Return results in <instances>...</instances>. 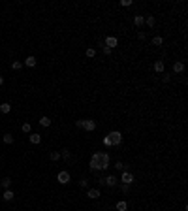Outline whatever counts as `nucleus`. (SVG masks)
Listing matches in <instances>:
<instances>
[{
    "label": "nucleus",
    "instance_id": "f257e3e1",
    "mask_svg": "<svg viewBox=\"0 0 188 211\" xmlns=\"http://www.w3.org/2000/svg\"><path fill=\"white\" fill-rule=\"evenodd\" d=\"M100 155H102V153L98 151V153H94V155H92V158H90V170H92L94 173H96V172H100V170H102V162H100Z\"/></svg>",
    "mask_w": 188,
    "mask_h": 211
},
{
    "label": "nucleus",
    "instance_id": "f03ea898",
    "mask_svg": "<svg viewBox=\"0 0 188 211\" xmlns=\"http://www.w3.org/2000/svg\"><path fill=\"white\" fill-rule=\"evenodd\" d=\"M107 136H109V140H111V143H113L115 147H119L120 143H122V134H120L119 130H111Z\"/></svg>",
    "mask_w": 188,
    "mask_h": 211
},
{
    "label": "nucleus",
    "instance_id": "7ed1b4c3",
    "mask_svg": "<svg viewBox=\"0 0 188 211\" xmlns=\"http://www.w3.org/2000/svg\"><path fill=\"white\" fill-rule=\"evenodd\" d=\"M120 183H124V185H132L135 181V177H134V173L132 172H128V170H124L122 173H120V179H119Z\"/></svg>",
    "mask_w": 188,
    "mask_h": 211
},
{
    "label": "nucleus",
    "instance_id": "20e7f679",
    "mask_svg": "<svg viewBox=\"0 0 188 211\" xmlns=\"http://www.w3.org/2000/svg\"><path fill=\"white\" fill-rule=\"evenodd\" d=\"M57 181L60 185H68L70 181H72V175H70V172H66V170H62V172L57 173Z\"/></svg>",
    "mask_w": 188,
    "mask_h": 211
},
{
    "label": "nucleus",
    "instance_id": "39448f33",
    "mask_svg": "<svg viewBox=\"0 0 188 211\" xmlns=\"http://www.w3.org/2000/svg\"><path fill=\"white\" fill-rule=\"evenodd\" d=\"M104 45L109 49H115L117 45H119V40H117V36H107V38L104 40Z\"/></svg>",
    "mask_w": 188,
    "mask_h": 211
},
{
    "label": "nucleus",
    "instance_id": "423d86ee",
    "mask_svg": "<svg viewBox=\"0 0 188 211\" xmlns=\"http://www.w3.org/2000/svg\"><path fill=\"white\" fill-rule=\"evenodd\" d=\"M83 128L87 132H94L96 130V121H92V119H83Z\"/></svg>",
    "mask_w": 188,
    "mask_h": 211
},
{
    "label": "nucleus",
    "instance_id": "0eeeda50",
    "mask_svg": "<svg viewBox=\"0 0 188 211\" xmlns=\"http://www.w3.org/2000/svg\"><path fill=\"white\" fill-rule=\"evenodd\" d=\"M100 162H102V172H105V170L109 168V153H102Z\"/></svg>",
    "mask_w": 188,
    "mask_h": 211
},
{
    "label": "nucleus",
    "instance_id": "6e6552de",
    "mask_svg": "<svg viewBox=\"0 0 188 211\" xmlns=\"http://www.w3.org/2000/svg\"><path fill=\"white\" fill-rule=\"evenodd\" d=\"M117 183H119L117 175H107L104 179V185H107V187H117Z\"/></svg>",
    "mask_w": 188,
    "mask_h": 211
},
{
    "label": "nucleus",
    "instance_id": "1a4fd4ad",
    "mask_svg": "<svg viewBox=\"0 0 188 211\" xmlns=\"http://www.w3.org/2000/svg\"><path fill=\"white\" fill-rule=\"evenodd\" d=\"M38 64V60H36V57H27V60H23V66H28V68H34V66Z\"/></svg>",
    "mask_w": 188,
    "mask_h": 211
},
{
    "label": "nucleus",
    "instance_id": "9d476101",
    "mask_svg": "<svg viewBox=\"0 0 188 211\" xmlns=\"http://www.w3.org/2000/svg\"><path fill=\"white\" fill-rule=\"evenodd\" d=\"M154 72H156V74H164V72H166L164 60H156V62H154Z\"/></svg>",
    "mask_w": 188,
    "mask_h": 211
},
{
    "label": "nucleus",
    "instance_id": "9b49d317",
    "mask_svg": "<svg viewBox=\"0 0 188 211\" xmlns=\"http://www.w3.org/2000/svg\"><path fill=\"white\" fill-rule=\"evenodd\" d=\"M87 196H89L90 200H98L102 194H100V190H98V189H89V190H87Z\"/></svg>",
    "mask_w": 188,
    "mask_h": 211
},
{
    "label": "nucleus",
    "instance_id": "f8f14e48",
    "mask_svg": "<svg viewBox=\"0 0 188 211\" xmlns=\"http://www.w3.org/2000/svg\"><path fill=\"white\" fill-rule=\"evenodd\" d=\"M30 143H34V145H38V143H42V134H36V132H30Z\"/></svg>",
    "mask_w": 188,
    "mask_h": 211
},
{
    "label": "nucleus",
    "instance_id": "ddd939ff",
    "mask_svg": "<svg viewBox=\"0 0 188 211\" xmlns=\"http://www.w3.org/2000/svg\"><path fill=\"white\" fill-rule=\"evenodd\" d=\"M2 198H4V200H6V202H12V200L15 198V194H13V190H12V189H6V192H4V194H2Z\"/></svg>",
    "mask_w": 188,
    "mask_h": 211
},
{
    "label": "nucleus",
    "instance_id": "4468645a",
    "mask_svg": "<svg viewBox=\"0 0 188 211\" xmlns=\"http://www.w3.org/2000/svg\"><path fill=\"white\" fill-rule=\"evenodd\" d=\"M173 72H175V74H181V72H184V62L177 60V62L173 64Z\"/></svg>",
    "mask_w": 188,
    "mask_h": 211
},
{
    "label": "nucleus",
    "instance_id": "2eb2a0df",
    "mask_svg": "<svg viewBox=\"0 0 188 211\" xmlns=\"http://www.w3.org/2000/svg\"><path fill=\"white\" fill-rule=\"evenodd\" d=\"M0 111H2L4 115H8V113L12 111V104H9V102H4V104H0Z\"/></svg>",
    "mask_w": 188,
    "mask_h": 211
},
{
    "label": "nucleus",
    "instance_id": "dca6fc26",
    "mask_svg": "<svg viewBox=\"0 0 188 211\" xmlns=\"http://www.w3.org/2000/svg\"><path fill=\"white\" fill-rule=\"evenodd\" d=\"M60 158H64V160H72V151H70V149H62V151H60Z\"/></svg>",
    "mask_w": 188,
    "mask_h": 211
},
{
    "label": "nucleus",
    "instance_id": "f3484780",
    "mask_svg": "<svg viewBox=\"0 0 188 211\" xmlns=\"http://www.w3.org/2000/svg\"><path fill=\"white\" fill-rule=\"evenodd\" d=\"M134 25H135V27H143V25H145V17H143V15H135V17H134Z\"/></svg>",
    "mask_w": 188,
    "mask_h": 211
},
{
    "label": "nucleus",
    "instance_id": "a211bd4d",
    "mask_svg": "<svg viewBox=\"0 0 188 211\" xmlns=\"http://www.w3.org/2000/svg\"><path fill=\"white\" fill-rule=\"evenodd\" d=\"M145 25H147V27H154V25H156V19L154 17H152V15H147V17H145Z\"/></svg>",
    "mask_w": 188,
    "mask_h": 211
},
{
    "label": "nucleus",
    "instance_id": "6ab92c4d",
    "mask_svg": "<svg viewBox=\"0 0 188 211\" xmlns=\"http://www.w3.org/2000/svg\"><path fill=\"white\" fill-rule=\"evenodd\" d=\"M126 209H128V202H124V200L117 202V211H126Z\"/></svg>",
    "mask_w": 188,
    "mask_h": 211
},
{
    "label": "nucleus",
    "instance_id": "aec40b11",
    "mask_svg": "<svg viewBox=\"0 0 188 211\" xmlns=\"http://www.w3.org/2000/svg\"><path fill=\"white\" fill-rule=\"evenodd\" d=\"M49 158H51L53 162H58V160H60V151H51Z\"/></svg>",
    "mask_w": 188,
    "mask_h": 211
},
{
    "label": "nucleus",
    "instance_id": "412c9836",
    "mask_svg": "<svg viewBox=\"0 0 188 211\" xmlns=\"http://www.w3.org/2000/svg\"><path fill=\"white\" fill-rule=\"evenodd\" d=\"M162 44H164V38H162V36H154V38H152V45H156V47H160Z\"/></svg>",
    "mask_w": 188,
    "mask_h": 211
},
{
    "label": "nucleus",
    "instance_id": "4be33fe9",
    "mask_svg": "<svg viewBox=\"0 0 188 211\" xmlns=\"http://www.w3.org/2000/svg\"><path fill=\"white\" fill-rule=\"evenodd\" d=\"M21 68H23V62H21V60H13V62H12V70L19 72Z\"/></svg>",
    "mask_w": 188,
    "mask_h": 211
},
{
    "label": "nucleus",
    "instance_id": "5701e85b",
    "mask_svg": "<svg viewBox=\"0 0 188 211\" xmlns=\"http://www.w3.org/2000/svg\"><path fill=\"white\" fill-rule=\"evenodd\" d=\"M0 185H2L4 189H9V187H12V179H9V177H4L2 181H0Z\"/></svg>",
    "mask_w": 188,
    "mask_h": 211
},
{
    "label": "nucleus",
    "instance_id": "b1692460",
    "mask_svg": "<svg viewBox=\"0 0 188 211\" xmlns=\"http://www.w3.org/2000/svg\"><path fill=\"white\" fill-rule=\"evenodd\" d=\"M40 125L47 128V126H51V119H49V117H42V119H40Z\"/></svg>",
    "mask_w": 188,
    "mask_h": 211
},
{
    "label": "nucleus",
    "instance_id": "393cba45",
    "mask_svg": "<svg viewBox=\"0 0 188 211\" xmlns=\"http://www.w3.org/2000/svg\"><path fill=\"white\" fill-rule=\"evenodd\" d=\"M21 130H23L24 134H30V132H32V126H30V123H24V125L21 126Z\"/></svg>",
    "mask_w": 188,
    "mask_h": 211
},
{
    "label": "nucleus",
    "instance_id": "a878e982",
    "mask_svg": "<svg viewBox=\"0 0 188 211\" xmlns=\"http://www.w3.org/2000/svg\"><path fill=\"white\" fill-rule=\"evenodd\" d=\"M115 168L119 170V172H124V170H126V164H124V162H120V160H117V164H115Z\"/></svg>",
    "mask_w": 188,
    "mask_h": 211
},
{
    "label": "nucleus",
    "instance_id": "bb28decb",
    "mask_svg": "<svg viewBox=\"0 0 188 211\" xmlns=\"http://www.w3.org/2000/svg\"><path fill=\"white\" fill-rule=\"evenodd\" d=\"M4 143H8V145L13 143V136H12V134H4Z\"/></svg>",
    "mask_w": 188,
    "mask_h": 211
},
{
    "label": "nucleus",
    "instance_id": "cd10ccee",
    "mask_svg": "<svg viewBox=\"0 0 188 211\" xmlns=\"http://www.w3.org/2000/svg\"><path fill=\"white\" fill-rule=\"evenodd\" d=\"M111 51H113V49H109V47H105V45H104V44H102V53H104L105 57H109V55H111Z\"/></svg>",
    "mask_w": 188,
    "mask_h": 211
},
{
    "label": "nucleus",
    "instance_id": "c85d7f7f",
    "mask_svg": "<svg viewBox=\"0 0 188 211\" xmlns=\"http://www.w3.org/2000/svg\"><path fill=\"white\" fill-rule=\"evenodd\" d=\"M94 55H96V49H94V47H89V49H87V57H89V59H92Z\"/></svg>",
    "mask_w": 188,
    "mask_h": 211
},
{
    "label": "nucleus",
    "instance_id": "c756f323",
    "mask_svg": "<svg viewBox=\"0 0 188 211\" xmlns=\"http://www.w3.org/2000/svg\"><path fill=\"white\" fill-rule=\"evenodd\" d=\"M120 190H122L124 194H128V192H130V185H124V183H120Z\"/></svg>",
    "mask_w": 188,
    "mask_h": 211
},
{
    "label": "nucleus",
    "instance_id": "7c9ffc66",
    "mask_svg": "<svg viewBox=\"0 0 188 211\" xmlns=\"http://www.w3.org/2000/svg\"><path fill=\"white\" fill-rule=\"evenodd\" d=\"M169 79H171V74H167V72H164V74H162V81H164V83H167Z\"/></svg>",
    "mask_w": 188,
    "mask_h": 211
},
{
    "label": "nucleus",
    "instance_id": "2f4dec72",
    "mask_svg": "<svg viewBox=\"0 0 188 211\" xmlns=\"http://www.w3.org/2000/svg\"><path fill=\"white\" fill-rule=\"evenodd\" d=\"M104 145H105V147H111V145H113V143H111V140H109V136L104 138Z\"/></svg>",
    "mask_w": 188,
    "mask_h": 211
},
{
    "label": "nucleus",
    "instance_id": "473e14b6",
    "mask_svg": "<svg viewBox=\"0 0 188 211\" xmlns=\"http://www.w3.org/2000/svg\"><path fill=\"white\" fill-rule=\"evenodd\" d=\"M87 185H89V181H87V179H85V177H83V179H81V181H79V187H83V189H85V187H87Z\"/></svg>",
    "mask_w": 188,
    "mask_h": 211
},
{
    "label": "nucleus",
    "instance_id": "72a5a7b5",
    "mask_svg": "<svg viewBox=\"0 0 188 211\" xmlns=\"http://www.w3.org/2000/svg\"><path fill=\"white\" fill-rule=\"evenodd\" d=\"M120 4H122V6H132V4H134V2H132V0H122V2H120Z\"/></svg>",
    "mask_w": 188,
    "mask_h": 211
},
{
    "label": "nucleus",
    "instance_id": "f704fd0d",
    "mask_svg": "<svg viewBox=\"0 0 188 211\" xmlns=\"http://www.w3.org/2000/svg\"><path fill=\"white\" fill-rule=\"evenodd\" d=\"M75 126H77V128H83V119H79V121H75Z\"/></svg>",
    "mask_w": 188,
    "mask_h": 211
},
{
    "label": "nucleus",
    "instance_id": "c9c22d12",
    "mask_svg": "<svg viewBox=\"0 0 188 211\" xmlns=\"http://www.w3.org/2000/svg\"><path fill=\"white\" fill-rule=\"evenodd\" d=\"M138 38H139V40H145V38H147V34H145V32H143V30H141V32H139V34H138Z\"/></svg>",
    "mask_w": 188,
    "mask_h": 211
},
{
    "label": "nucleus",
    "instance_id": "e433bc0d",
    "mask_svg": "<svg viewBox=\"0 0 188 211\" xmlns=\"http://www.w3.org/2000/svg\"><path fill=\"white\" fill-rule=\"evenodd\" d=\"M4 85V75H0V87Z\"/></svg>",
    "mask_w": 188,
    "mask_h": 211
}]
</instances>
